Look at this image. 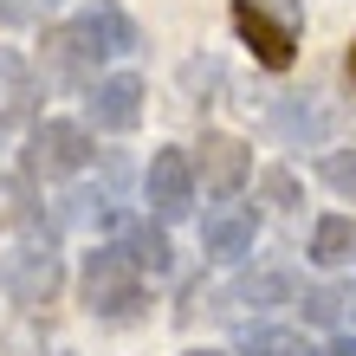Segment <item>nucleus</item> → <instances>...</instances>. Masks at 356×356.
<instances>
[{
  "instance_id": "nucleus-1",
  "label": "nucleus",
  "mask_w": 356,
  "mask_h": 356,
  "mask_svg": "<svg viewBox=\"0 0 356 356\" xmlns=\"http://www.w3.org/2000/svg\"><path fill=\"white\" fill-rule=\"evenodd\" d=\"M234 33L253 46L259 65L285 72L298 58V33H305V0H234Z\"/></svg>"
},
{
  "instance_id": "nucleus-2",
  "label": "nucleus",
  "mask_w": 356,
  "mask_h": 356,
  "mask_svg": "<svg viewBox=\"0 0 356 356\" xmlns=\"http://www.w3.org/2000/svg\"><path fill=\"white\" fill-rule=\"evenodd\" d=\"M78 298H85L91 318H136L143 305V272L123 246H97L85 253V272H78Z\"/></svg>"
},
{
  "instance_id": "nucleus-3",
  "label": "nucleus",
  "mask_w": 356,
  "mask_h": 356,
  "mask_svg": "<svg viewBox=\"0 0 356 356\" xmlns=\"http://www.w3.org/2000/svg\"><path fill=\"white\" fill-rule=\"evenodd\" d=\"M0 285H7V298L19 311H39L58 298V285H65V266H58V246L52 240H13L7 253H0Z\"/></svg>"
},
{
  "instance_id": "nucleus-4",
  "label": "nucleus",
  "mask_w": 356,
  "mask_h": 356,
  "mask_svg": "<svg viewBox=\"0 0 356 356\" xmlns=\"http://www.w3.org/2000/svg\"><path fill=\"white\" fill-rule=\"evenodd\" d=\"M85 162H91V130H85V123H72V117L33 123V143H26V169H33V175L65 181V175L85 169Z\"/></svg>"
},
{
  "instance_id": "nucleus-5",
  "label": "nucleus",
  "mask_w": 356,
  "mask_h": 356,
  "mask_svg": "<svg viewBox=\"0 0 356 356\" xmlns=\"http://www.w3.org/2000/svg\"><path fill=\"white\" fill-rule=\"evenodd\" d=\"M143 201L156 220H181L195 207V156L188 149H156L143 169Z\"/></svg>"
},
{
  "instance_id": "nucleus-6",
  "label": "nucleus",
  "mask_w": 356,
  "mask_h": 356,
  "mask_svg": "<svg viewBox=\"0 0 356 356\" xmlns=\"http://www.w3.org/2000/svg\"><path fill=\"white\" fill-rule=\"evenodd\" d=\"M104 58H111V52L85 33V19H65V26L46 33V72L58 78V85H85V91H91Z\"/></svg>"
},
{
  "instance_id": "nucleus-7",
  "label": "nucleus",
  "mask_w": 356,
  "mask_h": 356,
  "mask_svg": "<svg viewBox=\"0 0 356 356\" xmlns=\"http://www.w3.org/2000/svg\"><path fill=\"white\" fill-rule=\"evenodd\" d=\"M246 175H253V149L240 136H201V156H195V188H207L214 201L240 195Z\"/></svg>"
},
{
  "instance_id": "nucleus-8",
  "label": "nucleus",
  "mask_w": 356,
  "mask_h": 356,
  "mask_svg": "<svg viewBox=\"0 0 356 356\" xmlns=\"http://www.w3.org/2000/svg\"><path fill=\"white\" fill-rule=\"evenodd\" d=\"M85 117L97 123V130H111V136H130L143 123V78H130V72L97 78V85L85 91Z\"/></svg>"
},
{
  "instance_id": "nucleus-9",
  "label": "nucleus",
  "mask_w": 356,
  "mask_h": 356,
  "mask_svg": "<svg viewBox=\"0 0 356 356\" xmlns=\"http://www.w3.org/2000/svg\"><path fill=\"white\" fill-rule=\"evenodd\" d=\"M253 240H259V214H253V207H214V214L201 220L207 259H246Z\"/></svg>"
},
{
  "instance_id": "nucleus-10",
  "label": "nucleus",
  "mask_w": 356,
  "mask_h": 356,
  "mask_svg": "<svg viewBox=\"0 0 356 356\" xmlns=\"http://www.w3.org/2000/svg\"><path fill=\"white\" fill-rule=\"evenodd\" d=\"M33 104H39V78H33V65H26L13 46H0V130H7V123H26Z\"/></svg>"
},
{
  "instance_id": "nucleus-11",
  "label": "nucleus",
  "mask_w": 356,
  "mask_h": 356,
  "mask_svg": "<svg viewBox=\"0 0 356 356\" xmlns=\"http://www.w3.org/2000/svg\"><path fill=\"white\" fill-rule=\"evenodd\" d=\"M117 246L136 259V272H149V279H162V272L175 266V246H169V234H162V220H123Z\"/></svg>"
},
{
  "instance_id": "nucleus-12",
  "label": "nucleus",
  "mask_w": 356,
  "mask_h": 356,
  "mask_svg": "<svg viewBox=\"0 0 356 356\" xmlns=\"http://www.w3.org/2000/svg\"><path fill=\"white\" fill-rule=\"evenodd\" d=\"M78 19H85V33H91L111 58H117V52H136V26H130V13H123L117 0H91Z\"/></svg>"
},
{
  "instance_id": "nucleus-13",
  "label": "nucleus",
  "mask_w": 356,
  "mask_h": 356,
  "mask_svg": "<svg viewBox=\"0 0 356 356\" xmlns=\"http://www.w3.org/2000/svg\"><path fill=\"white\" fill-rule=\"evenodd\" d=\"M305 318L311 324H324V330H350L356 324V279H343V285H318V291H305Z\"/></svg>"
},
{
  "instance_id": "nucleus-14",
  "label": "nucleus",
  "mask_w": 356,
  "mask_h": 356,
  "mask_svg": "<svg viewBox=\"0 0 356 356\" xmlns=\"http://www.w3.org/2000/svg\"><path fill=\"white\" fill-rule=\"evenodd\" d=\"M311 259L318 266H356V220L350 214H324L311 227Z\"/></svg>"
},
{
  "instance_id": "nucleus-15",
  "label": "nucleus",
  "mask_w": 356,
  "mask_h": 356,
  "mask_svg": "<svg viewBox=\"0 0 356 356\" xmlns=\"http://www.w3.org/2000/svg\"><path fill=\"white\" fill-rule=\"evenodd\" d=\"M318 181L330 188V195L356 201V143H350V149H324L318 156Z\"/></svg>"
},
{
  "instance_id": "nucleus-16",
  "label": "nucleus",
  "mask_w": 356,
  "mask_h": 356,
  "mask_svg": "<svg viewBox=\"0 0 356 356\" xmlns=\"http://www.w3.org/2000/svg\"><path fill=\"white\" fill-rule=\"evenodd\" d=\"M240 356H311V350H305V337H298V330L266 324V330H253V337H246V350H240Z\"/></svg>"
},
{
  "instance_id": "nucleus-17",
  "label": "nucleus",
  "mask_w": 356,
  "mask_h": 356,
  "mask_svg": "<svg viewBox=\"0 0 356 356\" xmlns=\"http://www.w3.org/2000/svg\"><path fill=\"white\" fill-rule=\"evenodd\" d=\"M0 227H33V188H26V175L0 181Z\"/></svg>"
},
{
  "instance_id": "nucleus-18",
  "label": "nucleus",
  "mask_w": 356,
  "mask_h": 356,
  "mask_svg": "<svg viewBox=\"0 0 356 356\" xmlns=\"http://www.w3.org/2000/svg\"><path fill=\"white\" fill-rule=\"evenodd\" d=\"M246 305H272V298H291V272H259V279H246L240 291Z\"/></svg>"
},
{
  "instance_id": "nucleus-19",
  "label": "nucleus",
  "mask_w": 356,
  "mask_h": 356,
  "mask_svg": "<svg viewBox=\"0 0 356 356\" xmlns=\"http://www.w3.org/2000/svg\"><path fill=\"white\" fill-rule=\"evenodd\" d=\"M7 356H39V330L33 324H13L7 330Z\"/></svg>"
},
{
  "instance_id": "nucleus-20",
  "label": "nucleus",
  "mask_w": 356,
  "mask_h": 356,
  "mask_svg": "<svg viewBox=\"0 0 356 356\" xmlns=\"http://www.w3.org/2000/svg\"><path fill=\"white\" fill-rule=\"evenodd\" d=\"M266 195H272V207H291L298 188H291V175H266Z\"/></svg>"
},
{
  "instance_id": "nucleus-21",
  "label": "nucleus",
  "mask_w": 356,
  "mask_h": 356,
  "mask_svg": "<svg viewBox=\"0 0 356 356\" xmlns=\"http://www.w3.org/2000/svg\"><path fill=\"white\" fill-rule=\"evenodd\" d=\"M318 356H356V337H350V330H337V337H330Z\"/></svg>"
},
{
  "instance_id": "nucleus-22",
  "label": "nucleus",
  "mask_w": 356,
  "mask_h": 356,
  "mask_svg": "<svg viewBox=\"0 0 356 356\" xmlns=\"http://www.w3.org/2000/svg\"><path fill=\"white\" fill-rule=\"evenodd\" d=\"M181 356H227V350H181Z\"/></svg>"
},
{
  "instance_id": "nucleus-23",
  "label": "nucleus",
  "mask_w": 356,
  "mask_h": 356,
  "mask_svg": "<svg viewBox=\"0 0 356 356\" xmlns=\"http://www.w3.org/2000/svg\"><path fill=\"white\" fill-rule=\"evenodd\" d=\"M350 85H356V46H350Z\"/></svg>"
},
{
  "instance_id": "nucleus-24",
  "label": "nucleus",
  "mask_w": 356,
  "mask_h": 356,
  "mask_svg": "<svg viewBox=\"0 0 356 356\" xmlns=\"http://www.w3.org/2000/svg\"><path fill=\"white\" fill-rule=\"evenodd\" d=\"M39 7H52V0H39Z\"/></svg>"
}]
</instances>
